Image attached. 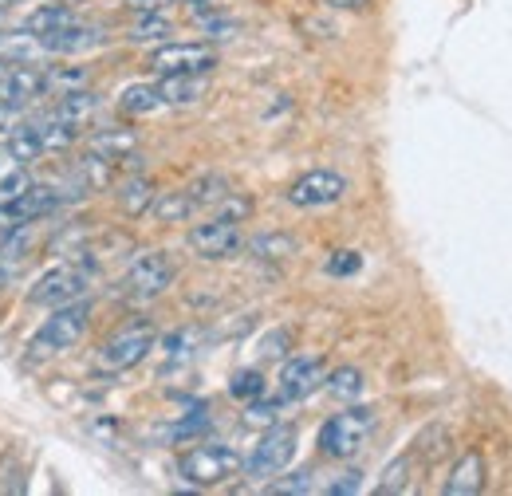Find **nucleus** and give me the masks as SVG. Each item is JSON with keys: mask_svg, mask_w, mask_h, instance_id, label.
Listing matches in <instances>:
<instances>
[{"mask_svg": "<svg viewBox=\"0 0 512 496\" xmlns=\"http://www.w3.org/2000/svg\"><path fill=\"white\" fill-rule=\"evenodd\" d=\"M375 426H379V414L371 406H347V410H339V414H331L323 422L316 445L331 461H351V457L363 453V445L371 441Z\"/></svg>", "mask_w": 512, "mask_h": 496, "instance_id": "nucleus-1", "label": "nucleus"}, {"mask_svg": "<svg viewBox=\"0 0 512 496\" xmlns=\"http://www.w3.org/2000/svg\"><path fill=\"white\" fill-rule=\"evenodd\" d=\"M91 327V304L75 300L64 308H52V315L36 327V335L28 339V355L32 359H52V355H64L71 351Z\"/></svg>", "mask_w": 512, "mask_h": 496, "instance_id": "nucleus-2", "label": "nucleus"}, {"mask_svg": "<svg viewBox=\"0 0 512 496\" xmlns=\"http://www.w3.org/2000/svg\"><path fill=\"white\" fill-rule=\"evenodd\" d=\"M174 276H178V264H174L170 252H162V248L138 252L130 260V268L123 272V280H119V296L127 304H150L174 284Z\"/></svg>", "mask_w": 512, "mask_h": 496, "instance_id": "nucleus-3", "label": "nucleus"}, {"mask_svg": "<svg viewBox=\"0 0 512 496\" xmlns=\"http://www.w3.org/2000/svg\"><path fill=\"white\" fill-rule=\"evenodd\" d=\"M245 469V457L233 445H193L178 457V477L193 489H217Z\"/></svg>", "mask_w": 512, "mask_h": 496, "instance_id": "nucleus-4", "label": "nucleus"}, {"mask_svg": "<svg viewBox=\"0 0 512 496\" xmlns=\"http://www.w3.org/2000/svg\"><path fill=\"white\" fill-rule=\"evenodd\" d=\"M154 343H158L154 323H150V319H134V323H127L123 331H115V335L95 351V367L103 374L134 371V367L154 351Z\"/></svg>", "mask_w": 512, "mask_h": 496, "instance_id": "nucleus-5", "label": "nucleus"}, {"mask_svg": "<svg viewBox=\"0 0 512 496\" xmlns=\"http://www.w3.org/2000/svg\"><path fill=\"white\" fill-rule=\"evenodd\" d=\"M296 426H268L260 441L253 445V453L245 457V477L249 481H272V477H280L288 465H292V457H296Z\"/></svg>", "mask_w": 512, "mask_h": 496, "instance_id": "nucleus-6", "label": "nucleus"}, {"mask_svg": "<svg viewBox=\"0 0 512 496\" xmlns=\"http://www.w3.org/2000/svg\"><path fill=\"white\" fill-rule=\"evenodd\" d=\"M87 284H91V272L83 264H56L28 288V304L32 308H64V304H75L87 296Z\"/></svg>", "mask_w": 512, "mask_h": 496, "instance_id": "nucleus-7", "label": "nucleus"}, {"mask_svg": "<svg viewBox=\"0 0 512 496\" xmlns=\"http://www.w3.org/2000/svg\"><path fill=\"white\" fill-rule=\"evenodd\" d=\"M186 245L201 256V260H229L245 248V233H241V221H229V217H209L201 225H193L186 233Z\"/></svg>", "mask_w": 512, "mask_h": 496, "instance_id": "nucleus-8", "label": "nucleus"}, {"mask_svg": "<svg viewBox=\"0 0 512 496\" xmlns=\"http://www.w3.org/2000/svg\"><path fill=\"white\" fill-rule=\"evenodd\" d=\"M323 378H327L323 355H288L280 367V378H276V398L280 402H304L320 390Z\"/></svg>", "mask_w": 512, "mask_h": 496, "instance_id": "nucleus-9", "label": "nucleus"}, {"mask_svg": "<svg viewBox=\"0 0 512 496\" xmlns=\"http://www.w3.org/2000/svg\"><path fill=\"white\" fill-rule=\"evenodd\" d=\"M347 193V178L335 170H308L288 186V205L296 209H327L335 201H343Z\"/></svg>", "mask_w": 512, "mask_h": 496, "instance_id": "nucleus-10", "label": "nucleus"}, {"mask_svg": "<svg viewBox=\"0 0 512 496\" xmlns=\"http://www.w3.org/2000/svg\"><path fill=\"white\" fill-rule=\"evenodd\" d=\"M150 67L158 75H209L217 67V52L205 44H162L150 52Z\"/></svg>", "mask_w": 512, "mask_h": 496, "instance_id": "nucleus-11", "label": "nucleus"}, {"mask_svg": "<svg viewBox=\"0 0 512 496\" xmlns=\"http://www.w3.org/2000/svg\"><path fill=\"white\" fill-rule=\"evenodd\" d=\"M4 205L12 209V217H16L20 225H36V221L52 217V213L64 205V193L52 186H28L20 197H12V201H4Z\"/></svg>", "mask_w": 512, "mask_h": 496, "instance_id": "nucleus-12", "label": "nucleus"}, {"mask_svg": "<svg viewBox=\"0 0 512 496\" xmlns=\"http://www.w3.org/2000/svg\"><path fill=\"white\" fill-rule=\"evenodd\" d=\"M87 150L107 158V162H115V166H123L138 154V134L130 126H103V130H95L87 138Z\"/></svg>", "mask_w": 512, "mask_h": 496, "instance_id": "nucleus-13", "label": "nucleus"}, {"mask_svg": "<svg viewBox=\"0 0 512 496\" xmlns=\"http://www.w3.org/2000/svg\"><path fill=\"white\" fill-rule=\"evenodd\" d=\"M32 264V225H20L0 241V288H8Z\"/></svg>", "mask_w": 512, "mask_h": 496, "instance_id": "nucleus-14", "label": "nucleus"}, {"mask_svg": "<svg viewBox=\"0 0 512 496\" xmlns=\"http://www.w3.org/2000/svg\"><path fill=\"white\" fill-rule=\"evenodd\" d=\"M481 489H485V457H481L477 449H469V453H461L457 465L449 469L442 493L446 496H477Z\"/></svg>", "mask_w": 512, "mask_h": 496, "instance_id": "nucleus-15", "label": "nucleus"}, {"mask_svg": "<svg viewBox=\"0 0 512 496\" xmlns=\"http://www.w3.org/2000/svg\"><path fill=\"white\" fill-rule=\"evenodd\" d=\"M205 91H209L205 75H162L158 79L162 107H190L197 99H205Z\"/></svg>", "mask_w": 512, "mask_h": 496, "instance_id": "nucleus-16", "label": "nucleus"}, {"mask_svg": "<svg viewBox=\"0 0 512 496\" xmlns=\"http://www.w3.org/2000/svg\"><path fill=\"white\" fill-rule=\"evenodd\" d=\"M75 20H79V16H75L67 4H44V8H36V12L24 20V32H32L36 40H52V36L67 32Z\"/></svg>", "mask_w": 512, "mask_h": 496, "instance_id": "nucleus-17", "label": "nucleus"}, {"mask_svg": "<svg viewBox=\"0 0 512 496\" xmlns=\"http://www.w3.org/2000/svg\"><path fill=\"white\" fill-rule=\"evenodd\" d=\"M197 213V201H193L190 186L186 189H170V193H154V205H150V217L162 221V225H182Z\"/></svg>", "mask_w": 512, "mask_h": 496, "instance_id": "nucleus-18", "label": "nucleus"}, {"mask_svg": "<svg viewBox=\"0 0 512 496\" xmlns=\"http://www.w3.org/2000/svg\"><path fill=\"white\" fill-rule=\"evenodd\" d=\"M4 154L16 162V166H28L44 154V142H40V130L36 123H16L8 130V142H4Z\"/></svg>", "mask_w": 512, "mask_h": 496, "instance_id": "nucleus-19", "label": "nucleus"}, {"mask_svg": "<svg viewBox=\"0 0 512 496\" xmlns=\"http://www.w3.org/2000/svg\"><path fill=\"white\" fill-rule=\"evenodd\" d=\"M154 182L150 178H142V174H134L127 178L119 193H115V201H119V209L127 213V217H142V213H150V205H154Z\"/></svg>", "mask_w": 512, "mask_h": 496, "instance_id": "nucleus-20", "label": "nucleus"}, {"mask_svg": "<svg viewBox=\"0 0 512 496\" xmlns=\"http://www.w3.org/2000/svg\"><path fill=\"white\" fill-rule=\"evenodd\" d=\"M414 469H418V449H410V453H398L390 465L383 469V477H379V485H375V493L379 496H390V493H406L410 489V477H414Z\"/></svg>", "mask_w": 512, "mask_h": 496, "instance_id": "nucleus-21", "label": "nucleus"}, {"mask_svg": "<svg viewBox=\"0 0 512 496\" xmlns=\"http://www.w3.org/2000/svg\"><path fill=\"white\" fill-rule=\"evenodd\" d=\"M323 390H327L335 402H355V398H363L367 378H363L359 367H335V371L323 378Z\"/></svg>", "mask_w": 512, "mask_h": 496, "instance_id": "nucleus-22", "label": "nucleus"}, {"mask_svg": "<svg viewBox=\"0 0 512 496\" xmlns=\"http://www.w3.org/2000/svg\"><path fill=\"white\" fill-rule=\"evenodd\" d=\"M245 248L253 252L256 260H288V256L300 252V241H296L292 233H260V237H253Z\"/></svg>", "mask_w": 512, "mask_h": 496, "instance_id": "nucleus-23", "label": "nucleus"}, {"mask_svg": "<svg viewBox=\"0 0 512 496\" xmlns=\"http://www.w3.org/2000/svg\"><path fill=\"white\" fill-rule=\"evenodd\" d=\"M162 107V95H158V83H130L119 95V111L123 115H150Z\"/></svg>", "mask_w": 512, "mask_h": 496, "instance_id": "nucleus-24", "label": "nucleus"}, {"mask_svg": "<svg viewBox=\"0 0 512 496\" xmlns=\"http://www.w3.org/2000/svg\"><path fill=\"white\" fill-rule=\"evenodd\" d=\"M170 32H174V24H170L162 12H146V16L127 32V40L130 44H158V40H166Z\"/></svg>", "mask_w": 512, "mask_h": 496, "instance_id": "nucleus-25", "label": "nucleus"}, {"mask_svg": "<svg viewBox=\"0 0 512 496\" xmlns=\"http://www.w3.org/2000/svg\"><path fill=\"white\" fill-rule=\"evenodd\" d=\"M193 201H197V209H205V205H213L217 209V201L229 193V182L225 178H217V174H209V178H197L190 186Z\"/></svg>", "mask_w": 512, "mask_h": 496, "instance_id": "nucleus-26", "label": "nucleus"}, {"mask_svg": "<svg viewBox=\"0 0 512 496\" xmlns=\"http://www.w3.org/2000/svg\"><path fill=\"white\" fill-rule=\"evenodd\" d=\"M229 394L233 398H241V402H253L264 394V374L260 371H237L233 374V382H229Z\"/></svg>", "mask_w": 512, "mask_h": 496, "instance_id": "nucleus-27", "label": "nucleus"}, {"mask_svg": "<svg viewBox=\"0 0 512 496\" xmlns=\"http://www.w3.org/2000/svg\"><path fill=\"white\" fill-rule=\"evenodd\" d=\"M316 489V473L312 469H300V473H288L284 481H272L268 493H284V496H296V493H312Z\"/></svg>", "mask_w": 512, "mask_h": 496, "instance_id": "nucleus-28", "label": "nucleus"}, {"mask_svg": "<svg viewBox=\"0 0 512 496\" xmlns=\"http://www.w3.org/2000/svg\"><path fill=\"white\" fill-rule=\"evenodd\" d=\"M359 268H363V256L351 252V248H347V252H335V256L327 260V272H331V276H355Z\"/></svg>", "mask_w": 512, "mask_h": 496, "instance_id": "nucleus-29", "label": "nucleus"}, {"mask_svg": "<svg viewBox=\"0 0 512 496\" xmlns=\"http://www.w3.org/2000/svg\"><path fill=\"white\" fill-rule=\"evenodd\" d=\"M288 347H292V331H284V327H280V331H272V335L260 343V355H264V359H284V355H288Z\"/></svg>", "mask_w": 512, "mask_h": 496, "instance_id": "nucleus-30", "label": "nucleus"}, {"mask_svg": "<svg viewBox=\"0 0 512 496\" xmlns=\"http://www.w3.org/2000/svg\"><path fill=\"white\" fill-rule=\"evenodd\" d=\"M28 186H32V178H28L24 170H12V174L0 182V205H4V201H12V197H20Z\"/></svg>", "mask_w": 512, "mask_h": 496, "instance_id": "nucleus-31", "label": "nucleus"}, {"mask_svg": "<svg viewBox=\"0 0 512 496\" xmlns=\"http://www.w3.org/2000/svg\"><path fill=\"white\" fill-rule=\"evenodd\" d=\"M363 489V473L359 469H347V473H339V481H331L323 493L339 496V493H359Z\"/></svg>", "mask_w": 512, "mask_h": 496, "instance_id": "nucleus-32", "label": "nucleus"}, {"mask_svg": "<svg viewBox=\"0 0 512 496\" xmlns=\"http://www.w3.org/2000/svg\"><path fill=\"white\" fill-rule=\"evenodd\" d=\"M130 12H138V16H146V12H166L174 0H123Z\"/></svg>", "mask_w": 512, "mask_h": 496, "instance_id": "nucleus-33", "label": "nucleus"}, {"mask_svg": "<svg viewBox=\"0 0 512 496\" xmlns=\"http://www.w3.org/2000/svg\"><path fill=\"white\" fill-rule=\"evenodd\" d=\"M16 229H20V221L12 217V209H8V205H0V241H4L8 233H16Z\"/></svg>", "mask_w": 512, "mask_h": 496, "instance_id": "nucleus-34", "label": "nucleus"}, {"mask_svg": "<svg viewBox=\"0 0 512 496\" xmlns=\"http://www.w3.org/2000/svg\"><path fill=\"white\" fill-rule=\"evenodd\" d=\"M331 8H343V12H367L371 8V0H327Z\"/></svg>", "mask_w": 512, "mask_h": 496, "instance_id": "nucleus-35", "label": "nucleus"}, {"mask_svg": "<svg viewBox=\"0 0 512 496\" xmlns=\"http://www.w3.org/2000/svg\"><path fill=\"white\" fill-rule=\"evenodd\" d=\"M178 4H209V0H178Z\"/></svg>", "mask_w": 512, "mask_h": 496, "instance_id": "nucleus-36", "label": "nucleus"}]
</instances>
